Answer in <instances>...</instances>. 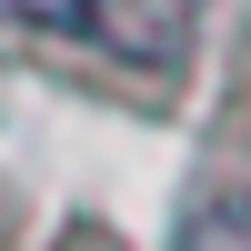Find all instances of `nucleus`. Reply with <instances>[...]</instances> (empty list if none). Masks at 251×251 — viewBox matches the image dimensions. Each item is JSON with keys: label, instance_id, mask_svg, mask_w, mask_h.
I'll use <instances>...</instances> for the list:
<instances>
[{"label": "nucleus", "instance_id": "f03ea898", "mask_svg": "<svg viewBox=\"0 0 251 251\" xmlns=\"http://www.w3.org/2000/svg\"><path fill=\"white\" fill-rule=\"evenodd\" d=\"M0 10L30 30H91V0H0Z\"/></svg>", "mask_w": 251, "mask_h": 251}, {"label": "nucleus", "instance_id": "7ed1b4c3", "mask_svg": "<svg viewBox=\"0 0 251 251\" xmlns=\"http://www.w3.org/2000/svg\"><path fill=\"white\" fill-rule=\"evenodd\" d=\"M60 251H121V241L100 231V221H80V231H60Z\"/></svg>", "mask_w": 251, "mask_h": 251}, {"label": "nucleus", "instance_id": "f257e3e1", "mask_svg": "<svg viewBox=\"0 0 251 251\" xmlns=\"http://www.w3.org/2000/svg\"><path fill=\"white\" fill-rule=\"evenodd\" d=\"M181 251H251V191H221L181 221Z\"/></svg>", "mask_w": 251, "mask_h": 251}]
</instances>
